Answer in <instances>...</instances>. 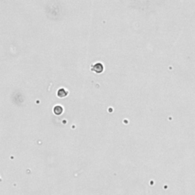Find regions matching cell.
<instances>
[{"mask_svg": "<svg viewBox=\"0 0 195 195\" xmlns=\"http://www.w3.org/2000/svg\"><path fill=\"white\" fill-rule=\"evenodd\" d=\"M53 112H54V114H56V115H60L63 112V108L60 105H57L53 108Z\"/></svg>", "mask_w": 195, "mask_h": 195, "instance_id": "obj_2", "label": "cell"}, {"mask_svg": "<svg viewBox=\"0 0 195 195\" xmlns=\"http://www.w3.org/2000/svg\"><path fill=\"white\" fill-rule=\"evenodd\" d=\"M91 70L95 71V72H97V73H101V72L104 70L103 65L100 63H96V64H95V65L92 66V68L91 69Z\"/></svg>", "mask_w": 195, "mask_h": 195, "instance_id": "obj_1", "label": "cell"}, {"mask_svg": "<svg viewBox=\"0 0 195 195\" xmlns=\"http://www.w3.org/2000/svg\"><path fill=\"white\" fill-rule=\"evenodd\" d=\"M67 94H68V92H67L65 90V89H60V90L58 91L57 95H58L59 97H65V96H66Z\"/></svg>", "mask_w": 195, "mask_h": 195, "instance_id": "obj_3", "label": "cell"}]
</instances>
